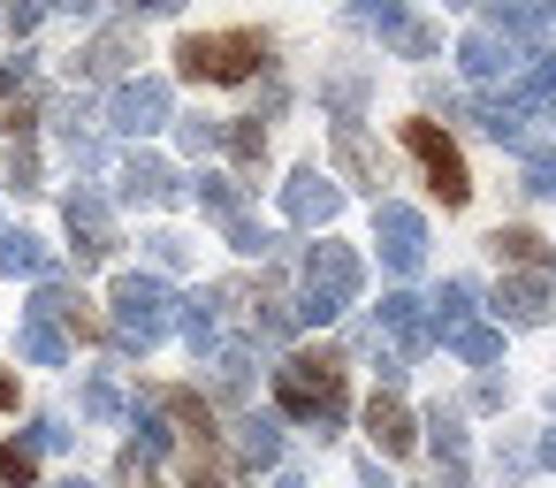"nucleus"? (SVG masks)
<instances>
[{
	"label": "nucleus",
	"instance_id": "obj_3",
	"mask_svg": "<svg viewBox=\"0 0 556 488\" xmlns=\"http://www.w3.org/2000/svg\"><path fill=\"white\" fill-rule=\"evenodd\" d=\"M282 404H290V412H336V404H343V366H336L328 351L290 359V366H282Z\"/></svg>",
	"mask_w": 556,
	"mask_h": 488
},
{
	"label": "nucleus",
	"instance_id": "obj_15",
	"mask_svg": "<svg viewBox=\"0 0 556 488\" xmlns=\"http://www.w3.org/2000/svg\"><path fill=\"white\" fill-rule=\"evenodd\" d=\"M62 9H92V0H62Z\"/></svg>",
	"mask_w": 556,
	"mask_h": 488
},
{
	"label": "nucleus",
	"instance_id": "obj_14",
	"mask_svg": "<svg viewBox=\"0 0 556 488\" xmlns=\"http://www.w3.org/2000/svg\"><path fill=\"white\" fill-rule=\"evenodd\" d=\"M138 9H176V0H138Z\"/></svg>",
	"mask_w": 556,
	"mask_h": 488
},
{
	"label": "nucleus",
	"instance_id": "obj_2",
	"mask_svg": "<svg viewBox=\"0 0 556 488\" xmlns=\"http://www.w3.org/2000/svg\"><path fill=\"white\" fill-rule=\"evenodd\" d=\"M404 146H412V161L427 168V184H434V199H442V207H465V199H472L465 161H457V146H450L434 123H404Z\"/></svg>",
	"mask_w": 556,
	"mask_h": 488
},
{
	"label": "nucleus",
	"instance_id": "obj_10",
	"mask_svg": "<svg viewBox=\"0 0 556 488\" xmlns=\"http://www.w3.org/2000/svg\"><path fill=\"white\" fill-rule=\"evenodd\" d=\"M0 473H9V488H31V480H39L31 450H16V442H0Z\"/></svg>",
	"mask_w": 556,
	"mask_h": 488
},
{
	"label": "nucleus",
	"instance_id": "obj_12",
	"mask_svg": "<svg viewBox=\"0 0 556 488\" xmlns=\"http://www.w3.org/2000/svg\"><path fill=\"white\" fill-rule=\"evenodd\" d=\"M533 191H556V161H541V168H533Z\"/></svg>",
	"mask_w": 556,
	"mask_h": 488
},
{
	"label": "nucleus",
	"instance_id": "obj_9",
	"mask_svg": "<svg viewBox=\"0 0 556 488\" xmlns=\"http://www.w3.org/2000/svg\"><path fill=\"white\" fill-rule=\"evenodd\" d=\"M39 115V100H31V77H9L0 70V130H24Z\"/></svg>",
	"mask_w": 556,
	"mask_h": 488
},
{
	"label": "nucleus",
	"instance_id": "obj_8",
	"mask_svg": "<svg viewBox=\"0 0 556 488\" xmlns=\"http://www.w3.org/2000/svg\"><path fill=\"white\" fill-rule=\"evenodd\" d=\"M381 237H389V260L396 267H419V222L404 207H381Z\"/></svg>",
	"mask_w": 556,
	"mask_h": 488
},
{
	"label": "nucleus",
	"instance_id": "obj_7",
	"mask_svg": "<svg viewBox=\"0 0 556 488\" xmlns=\"http://www.w3.org/2000/svg\"><path fill=\"white\" fill-rule=\"evenodd\" d=\"M115 115H123V130H153V123L168 115V92H161V85H130Z\"/></svg>",
	"mask_w": 556,
	"mask_h": 488
},
{
	"label": "nucleus",
	"instance_id": "obj_16",
	"mask_svg": "<svg viewBox=\"0 0 556 488\" xmlns=\"http://www.w3.org/2000/svg\"><path fill=\"white\" fill-rule=\"evenodd\" d=\"M548 458H556V442H548Z\"/></svg>",
	"mask_w": 556,
	"mask_h": 488
},
{
	"label": "nucleus",
	"instance_id": "obj_5",
	"mask_svg": "<svg viewBox=\"0 0 556 488\" xmlns=\"http://www.w3.org/2000/svg\"><path fill=\"white\" fill-rule=\"evenodd\" d=\"M351 283H358V260H351L343 245H320V252H313V305H305V313H336V305L351 298Z\"/></svg>",
	"mask_w": 556,
	"mask_h": 488
},
{
	"label": "nucleus",
	"instance_id": "obj_1",
	"mask_svg": "<svg viewBox=\"0 0 556 488\" xmlns=\"http://www.w3.org/2000/svg\"><path fill=\"white\" fill-rule=\"evenodd\" d=\"M267 39L260 32H191L184 47H176V62H184V77H199V85H237V77H260L267 70Z\"/></svg>",
	"mask_w": 556,
	"mask_h": 488
},
{
	"label": "nucleus",
	"instance_id": "obj_4",
	"mask_svg": "<svg viewBox=\"0 0 556 488\" xmlns=\"http://www.w3.org/2000/svg\"><path fill=\"white\" fill-rule=\"evenodd\" d=\"M115 321H123V336L153 343V336L168 328V290H161V283H138V275H130V283L115 290Z\"/></svg>",
	"mask_w": 556,
	"mask_h": 488
},
{
	"label": "nucleus",
	"instance_id": "obj_11",
	"mask_svg": "<svg viewBox=\"0 0 556 488\" xmlns=\"http://www.w3.org/2000/svg\"><path fill=\"white\" fill-rule=\"evenodd\" d=\"M0 260H9V267H39V245H31V237H9V245H0Z\"/></svg>",
	"mask_w": 556,
	"mask_h": 488
},
{
	"label": "nucleus",
	"instance_id": "obj_13",
	"mask_svg": "<svg viewBox=\"0 0 556 488\" xmlns=\"http://www.w3.org/2000/svg\"><path fill=\"white\" fill-rule=\"evenodd\" d=\"M9 404H16V381H9V374H0V412H9Z\"/></svg>",
	"mask_w": 556,
	"mask_h": 488
},
{
	"label": "nucleus",
	"instance_id": "obj_6",
	"mask_svg": "<svg viewBox=\"0 0 556 488\" xmlns=\"http://www.w3.org/2000/svg\"><path fill=\"white\" fill-rule=\"evenodd\" d=\"M366 435H374L389 458H404V450H412V420H404V404H396V397H374V404H366Z\"/></svg>",
	"mask_w": 556,
	"mask_h": 488
}]
</instances>
